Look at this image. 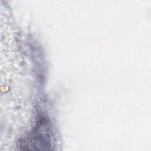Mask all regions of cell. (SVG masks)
<instances>
[{
    "label": "cell",
    "instance_id": "1",
    "mask_svg": "<svg viewBox=\"0 0 151 151\" xmlns=\"http://www.w3.org/2000/svg\"><path fill=\"white\" fill-rule=\"evenodd\" d=\"M47 127V125L44 123L37 125L28 139L22 142L21 147H23V149L27 147V150H44L45 147H50L48 140L50 136Z\"/></svg>",
    "mask_w": 151,
    "mask_h": 151
}]
</instances>
